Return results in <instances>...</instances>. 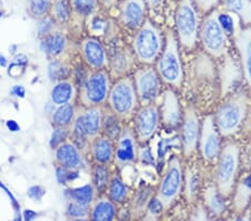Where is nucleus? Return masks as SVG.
Here are the masks:
<instances>
[{
  "mask_svg": "<svg viewBox=\"0 0 251 221\" xmlns=\"http://www.w3.org/2000/svg\"><path fill=\"white\" fill-rule=\"evenodd\" d=\"M249 98L244 91L236 92L218 108L214 122L222 136H231L240 130L248 113Z\"/></svg>",
  "mask_w": 251,
  "mask_h": 221,
  "instance_id": "f257e3e1",
  "label": "nucleus"
},
{
  "mask_svg": "<svg viewBox=\"0 0 251 221\" xmlns=\"http://www.w3.org/2000/svg\"><path fill=\"white\" fill-rule=\"evenodd\" d=\"M156 71L161 80L170 86L179 88L183 82V67L179 53L177 38L173 31L168 30L165 34V45L157 58Z\"/></svg>",
  "mask_w": 251,
  "mask_h": 221,
  "instance_id": "f03ea898",
  "label": "nucleus"
},
{
  "mask_svg": "<svg viewBox=\"0 0 251 221\" xmlns=\"http://www.w3.org/2000/svg\"><path fill=\"white\" fill-rule=\"evenodd\" d=\"M163 49L161 31L150 19L142 25L133 39V51L136 59L145 65L156 62Z\"/></svg>",
  "mask_w": 251,
  "mask_h": 221,
  "instance_id": "7ed1b4c3",
  "label": "nucleus"
},
{
  "mask_svg": "<svg viewBox=\"0 0 251 221\" xmlns=\"http://www.w3.org/2000/svg\"><path fill=\"white\" fill-rule=\"evenodd\" d=\"M108 105L117 119L129 120L135 114L139 105L134 80L122 77L111 87L107 98Z\"/></svg>",
  "mask_w": 251,
  "mask_h": 221,
  "instance_id": "20e7f679",
  "label": "nucleus"
},
{
  "mask_svg": "<svg viewBox=\"0 0 251 221\" xmlns=\"http://www.w3.org/2000/svg\"><path fill=\"white\" fill-rule=\"evenodd\" d=\"M176 26L181 45L188 50L193 49L200 31L199 14L193 0H180L177 3Z\"/></svg>",
  "mask_w": 251,
  "mask_h": 221,
  "instance_id": "39448f33",
  "label": "nucleus"
},
{
  "mask_svg": "<svg viewBox=\"0 0 251 221\" xmlns=\"http://www.w3.org/2000/svg\"><path fill=\"white\" fill-rule=\"evenodd\" d=\"M240 151L236 143L229 142L221 148L218 166L214 173L216 186L225 196L232 194L239 171Z\"/></svg>",
  "mask_w": 251,
  "mask_h": 221,
  "instance_id": "423d86ee",
  "label": "nucleus"
},
{
  "mask_svg": "<svg viewBox=\"0 0 251 221\" xmlns=\"http://www.w3.org/2000/svg\"><path fill=\"white\" fill-rule=\"evenodd\" d=\"M200 38L204 50L214 57H222L228 51V37L221 27L217 8L204 18L200 27Z\"/></svg>",
  "mask_w": 251,
  "mask_h": 221,
  "instance_id": "0eeeda50",
  "label": "nucleus"
},
{
  "mask_svg": "<svg viewBox=\"0 0 251 221\" xmlns=\"http://www.w3.org/2000/svg\"><path fill=\"white\" fill-rule=\"evenodd\" d=\"M182 187H183V170H182L181 161L177 156H173L170 159L168 167L162 175L155 198L161 201L165 209H168L180 196Z\"/></svg>",
  "mask_w": 251,
  "mask_h": 221,
  "instance_id": "6e6552de",
  "label": "nucleus"
},
{
  "mask_svg": "<svg viewBox=\"0 0 251 221\" xmlns=\"http://www.w3.org/2000/svg\"><path fill=\"white\" fill-rule=\"evenodd\" d=\"M103 116L100 106L86 107L83 112L76 114L72 123V131L76 144L80 141L79 148L84 147L87 141H92L100 135L102 130Z\"/></svg>",
  "mask_w": 251,
  "mask_h": 221,
  "instance_id": "1a4fd4ad",
  "label": "nucleus"
},
{
  "mask_svg": "<svg viewBox=\"0 0 251 221\" xmlns=\"http://www.w3.org/2000/svg\"><path fill=\"white\" fill-rule=\"evenodd\" d=\"M111 91L110 76L105 70H97L90 75L80 88V100L85 107L100 106L107 102Z\"/></svg>",
  "mask_w": 251,
  "mask_h": 221,
  "instance_id": "9d476101",
  "label": "nucleus"
},
{
  "mask_svg": "<svg viewBox=\"0 0 251 221\" xmlns=\"http://www.w3.org/2000/svg\"><path fill=\"white\" fill-rule=\"evenodd\" d=\"M135 91L142 105L154 103L161 92V78L153 67L140 68L134 75Z\"/></svg>",
  "mask_w": 251,
  "mask_h": 221,
  "instance_id": "9b49d317",
  "label": "nucleus"
},
{
  "mask_svg": "<svg viewBox=\"0 0 251 221\" xmlns=\"http://www.w3.org/2000/svg\"><path fill=\"white\" fill-rule=\"evenodd\" d=\"M160 123V110L154 103L142 105L140 110L137 111L134 123V132L139 142H149L159 130Z\"/></svg>",
  "mask_w": 251,
  "mask_h": 221,
  "instance_id": "f8f14e48",
  "label": "nucleus"
},
{
  "mask_svg": "<svg viewBox=\"0 0 251 221\" xmlns=\"http://www.w3.org/2000/svg\"><path fill=\"white\" fill-rule=\"evenodd\" d=\"M199 144L202 158L208 162H216L221 152V143L214 116H206L202 122Z\"/></svg>",
  "mask_w": 251,
  "mask_h": 221,
  "instance_id": "ddd939ff",
  "label": "nucleus"
},
{
  "mask_svg": "<svg viewBox=\"0 0 251 221\" xmlns=\"http://www.w3.org/2000/svg\"><path fill=\"white\" fill-rule=\"evenodd\" d=\"M136 140L135 132L129 126L123 127L117 136L114 162L121 170L135 163L137 156H139Z\"/></svg>",
  "mask_w": 251,
  "mask_h": 221,
  "instance_id": "4468645a",
  "label": "nucleus"
},
{
  "mask_svg": "<svg viewBox=\"0 0 251 221\" xmlns=\"http://www.w3.org/2000/svg\"><path fill=\"white\" fill-rule=\"evenodd\" d=\"M200 122L197 112L192 106H188L184 111L181 130L182 150L187 158L196 152L200 139Z\"/></svg>",
  "mask_w": 251,
  "mask_h": 221,
  "instance_id": "2eb2a0df",
  "label": "nucleus"
},
{
  "mask_svg": "<svg viewBox=\"0 0 251 221\" xmlns=\"http://www.w3.org/2000/svg\"><path fill=\"white\" fill-rule=\"evenodd\" d=\"M147 8L145 0H123L119 6L120 23L128 29H139L147 20Z\"/></svg>",
  "mask_w": 251,
  "mask_h": 221,
  "instance_id": "dca6fc26",
  "label": "nucleus"
},
{
  "mask_svg": "<svg viewBox=\"0 0 251 221\" xmlns=\"http://www.w3.org/2000/svg\"><path fill=\"white\" fill-rule=\"evenodd\" d=\"M55 160L64 170H78L84 167V158L80 148L73 141H64L55 147Z\"/></svg>",
  "mask_w": 251,
  "mask_h": 221,
  "instance_id": "f3484780",
  "label": "nucleus"
},
{
  "mask_svg": "<svg viewBox=\"0 0 251 221\" xmlns=\"http://www.w3.org/2000/svg\"><path fill=\"white\" fill-rule=\"evenodd\" d=\"M161 122L168 128H176L180 125L182 119V112L179 98L176 94L169 88L162 94L161 106L159 107Z\"/></svg>",
  "mask_w": 251,
  "mask_h": 221,
  "instance_id": "a211bd4d",
  "label": "nucleus"
},
{
  "mask_svg": "<svg viewBox=\"0 0 251 221\" xmlns=\"http://www.w3.org/2000/svg\"><path fill=\"white\" fill-rule=\"evenodd\" d=\"M80 53L84 62L93 70H105L108 66L107 53L99 39H84L80 45Z\"/></svg>",
  "mask_w": 251,
  "mask_h": 221,
  "instance_id": "6ab92c4d",
  "label": "nucleus"
},
{
  "mask_svg": "<svg viewBox=\"0 0 251 221\" xmlns=\"http://www.w3.org/2000/svg\"><path fill=\"white\" fill-rule=\"evenodd\" d=\"M233 39L239 54H240L244 76L251 93V26H246L245 28L241 27V29L238 31Z\"/></svg>",
  "mask_w": 251,
  "mask_h": 221,
  "instance_id": "aec40b11",
  "label": "nucleus"
},
{
  "mask_svg": "<svg viewBox=\"0 0 251 221\" xmlns=\"http://www.w3.org/2000/svg\"><path fill=\"white\" fill-rule=\"evenodd\" d=\"M91 152L93 159L99 164H108L114 161L115 147L110 138L97 136L92 141Z\"/></svg>",
  "mask_w": 251,
  "mask_h": 221,
  "instance_id": "412c9836",
  "label": "nucleus"
},
{
  "mask_svg": "<svg viewBox=\"0 0 251 221\" xmlns=\"http://www.w3.org/2000/svg\"><path fill=\"white\" fill-rule=\"evenodd\" d=\"M240 67L231 57H226L221 70L222 95L226 96L237 86L238 82L240 80Z\"/></svg>",
  "mask_w": 251,
  "mask_h": 221,
  "instance_id": "4be33fe9",
  "label": "nucleus"
},
{
  "mask_svg": "<svg viewBox=\"0 0 251 221\" xmlns=\"http://www.w3.org/2000/svg\"><path fill=\"white\" fill-rule=\"evenodd\" d=\"M204 206L208 209L210 215L213 217H221L226 211V196L221 194L216 184H210L205 189Z\"/></svg>",
  "mask_w": 251,
  "mask_h": 221,
  "instance_id": "5701e85b",
  "label": "nucleus"
},
{
  "mask_svg": "<svg viewBox=\"0 0 251 221\" xmlns=\"http://www.w3.org/2000/svg\"><path fill=\"white\" fill-rule=\"evenodd\" d=\"M116 208L115 202L110 198L102 196L97 199L91 208L90 217L95 221H111L115 218Z\"/></svg>",
  "mask_w": 251,
  "mask_h": 221,
  "instance_id": "b1692460",
  "label": "nucleus"
},
{
  "mask_svg": "<svg viewBox=\"0 0 251 221\" xmlns=\"http://www.w3.org/2000/svg\"><path fill=\"white\" fill-rule=\"evenodd\" d=\"M75 87L70 80L62 79L58 80L51 88L50 98L55 106L64 105V104L72 103L75 98Z\"/></svg>",
  "mask_w": 251,
  "mask_h": 221,
  "instance_id": "393cba45",
  "label": "nucleus"
},
{
  "mask_svg": "<svg viewBox=\"0 0 251 221\" xmlns=\"http://www.w3.org/2000/svg\"><path fill=\"white\" fill-rule=\"evenodd\" d=\"M251 200V173L247 174L238 184L233 196V209L237 214L244 212Z\"/></svg>",
  "mask_w": 251,
  "mask_h": 221,
  "instance_id": "a878e982",
  "label": "nucleus"
},
{
  "mask_svg": "<svg viewBox=\"0 0 251 221\" xmlns=\"http://www.w3.org/2000/svg\"><path fill=\"white\" fill-rule=\"evenodd\" d=\"M221 7L239 16L246 26H251V0H220Z\"/></svg>",
  "mask_w": 251,
  "mask_h": 221,
  "instance_id": "bb28decb",
  "label": "nucleus"
},
{
  "mask_svg": "<svg viewBox=\"0 0 251 221\" xmlns=\"http://www.w3.org/2000/svg\"><path fill=\"white\" fill-rule=\"evenodd\" d=\"M217 15L218 19L221 27L224 28L226 34L229 37H234L239 30L241 29V19L239 16L231 11L224 9V8H217Z\"/></svg>",
  "mask_w": 251,
  "mask_h": 221,
  "instance_id": "cd10ccee",
  "label": "nucleus"
},
{
  "mask_svg": "<svg viewBox=\"0 0 251 221\" xmlns=\"http://www.w3.org/2000/svg\"><path fill=\"white\" fill-rule=\"evenodd\" d=\"M202 183L201 173L197 167L188 168L185 172V196L188 202H194L199 195Z\"/></svg>",
  "mask_w": 251,
  "mask_h": 221,
  "instance_id": "c85d7f7f",
  "label": "nucleus"
},
{
  "mask_svg": "<svg viewBox=\"0 0 251 221\" xmlns=\"http://www.w3.org/2000/svg\"><path fill=\"white\" fill-rule=\"evenodd\" d=\"M75 116V106L72 103H67L57 106L51 115V122L56 127H67L73 123Z\"/></svg>",
  "mask_w": 251,
  "mask_h": 221,
  "instance_id": "c756f323",
  "label": "nucleus"
},
{
  "mask_svg": "<svg viewBox=\"0 0 251 221\" xmlns=\"http://www.w3.org/2000/svg\"><path fill=\"white\" fill-rule=\"evenodd\" d=\"M108 196L115 203H123L127 199L128 188L124 181L115 175L111 178L110 183L107 186Z\"/></svg>",
  "mask_w": 251,
  "mask_h": 221,
  "instance_id": "7c9ffc66",
  "label": "nucleus"
},
{
  "mask_svg": "<svg viewBox=\"0 0 251 221\" xmlns=\"http://www.w3.org/2000/svg\"><path fill=\"white\" fill-rule=\"evenodd\" d=\"M50 13L58 24H66L73 14L70 0H52Z\"/></svg>",
  "mask_w": 251,
  "mask_h": 221,
  "instance_id": "2f4dec72",
  "label": "nucleus"
},
{
  "mask_svg": "<svg viewBox=\"0 0 251 221\" xmlns=\"http://www.w3.org/2000/svg\"><path fill=\"white\" fill-rule=\"evenodd\" d=\"M94 192L95 187L93 184H86L82 188L73 189L70 192V198L73 202L90 207L94 200Z\"/></svg>",
  "mask_w": 251,
  "mask_h": 221,
  "instance_id": "473e14b6",
  "label": "nucleus"
},
{
  "mask_svg": "<svg viewBox=\"0 0 251 221\" xmlns=\"http://www.w3.org/2000/svg\"><path fill=\"white\" fill-rule=\"evenodd\" d=\"M110 180V170H108L107 164H97L93 170V186L96 190L104 191L105 189H107Z\"/></svg>",
  "mask_w": 251,
  "mask_h": 221,
  "instance_id": "72a5a7b5",
  "label": "nucleus"
},
{
  "mask_svg": "<svg viewBox=\"0 0 251 221\" xmlns=\"http://www.w3.org/2000/svg\"><path fill=\"white\" fill-rule=\"evenodd\" d=\"M133 63V56L126 50L120 51L112 59V71L116 75L123 76L131 68Z\"/></svg>",
  "mask_w": 251,
  "mask_h": 221,
  "instance_id": "f704fd0d",
  "label": "nucleus"
},
{
  "mask_svg": "<svg viewBox=\"0 0 251 221\" xmlns=\"http://www.w3.org/2000/svg\"><path fill=\"white\" fill-rule=\"evenodd\" d=\"M66 37L60 33H52L46 38L45 47L47 53L52 56H58L63 53L66 48Z\"/></svg>",
  "mask_w": 251,
  "mask_h": 221,
  "instance_id": "c9c22d12",
  "label": "nucleus"
},
{
  "mask_svg": "<svg viewBox=\"0 0 251 221\" xmlns=\"http://www.w3.org/2000/svg\"><path fill=\"white\" fill-rule=\"evenodd\" d=\"M73 13L83 17L92 15L97 9L99 0H70Z\"/></svg>",
  "mask_w": 251,
  "mask_h": 221,
  "instance_id": "e433bc0d",
  "label": "nucleus"
},
{
  "mask_svg": "<svg viewBox=\"0 0 251 221\" xmlns=\"http://www.w3.org/2000/svg\"><path fill=\"white\" fill-rule=\"evenodd\" d=\"M52 0H28V13L34 18H43L50 13Z\"/></svg>",
  "mask_w": 251,
  "mask_h": 221,
  "instance_id": "4c0bfd02",
  "label": "nucleus"
},
{
  "mask_svg": "<svg viewBox=\"0 0 251 221\" xmlns=\"http://www.w3.org/2000/svg\"><path fill=\"white\" fill-rule=\"evenodd\" d=\"M152 196H151V190L150 189H143L141 190L139 194H137L136 198L134 199V202H133L132 206V212L134 216H141L143 215L145 211H147L148 206L151 202Z\"/></svg>",
  "mask_w": 251,
  "mask_h": 221,
  "instance_id": "58836bf2",
  "label": "nucleus"
},
{
  "mask_svg": "<svg viewBox=\"0 0 251 221\" xmlns=\"http://www.w3.org/2000/svg\"><path fill=\"white\" fill-rule=\"evenodd\" d=\"M90 214V207L82 206V204L75 203L71 201L67 207V215L74 219H85Z\"/></svg>",
  "mask_w": 251,
  "mask_h": 221,
  "instance_id": "ea45409f",
  "label": "nucleus"
},
{
  "mask_svg": "<svg viewBox=\"0 0 251 221\" xmlns=\"http://www.w3.org/2000/svg\"><path fill=\"white\" fill-rule=\"evenodd\" d=\"M164 206L161 203L160 200H157L156 198H153L151 200V202L148 206L147 209V215L144 216L145 220H156L159 217L162 215V211L164 210Z\"/></svg>",
  "mask_w": 251,
  "mask_h": 221,
  "instance_id": "a19ab883",
  "label": "nucleus"
},
{
  "mask_svg": "<svg viewBox=\"0 0 251 221\" xmlns=\"http://www.w3.org/2000/svg\"><path fill=\"white\" fill-rule=\"evenodd\" d=\"M193 2L201 13L209 14L211 13L213 9L218 8L220 3V0H193Z\"/></svg>",
  "mask_w": 251,
  "mask_h": 221,
  "instance_id": "79ce46f5",
  "label": "nucleus"
},
{
  "mask_svg": "<svg viewBox=\"0 0 251 221\" xmlns=\"http://www.w3.org/2000/svg\"><path fill=\"white\" fill-rule=\"evenodd\" d=\"M67 138V128L66 127H57V130L54 132L50 144L52 147H57L60 143H63L65 139Z\"/></svg>",
  "mask_w": 251,
  "mask_h": 221,
  "instance_id": "37998d69",
  "label": "nucleus"
},
{
  "mask_svg": "<svg viewBox=\"0 0 251 221\" xmlns=\"http://www.w3.org/2000/svg\"><path fill=\"white\" fill-rule=\"evenodd\" d=\"M50 76L51 79H60V80H62L63 76H65V67H63L57 62L51 63L50 65Z\"/></svg>",
  "mask_w": 251,
  "mask_h": 221,
  "instance_id": "c03bdc74",
  "label": "nucleus"
},
{
  "mask_svg": "<svg viewBox=\"0 0 251 221\" xmlns=\"http://www.w3.org/2000/svg\"><path fill=\"white\" fill-rule=\"evenodd\" d=\"M209 215H210V212L208 211L206 207L200 204V206H198V208L196 209V211L193 212L192 219L193 220H208Z\"/></svg>",
  "mask_w": 251,
  "mask_h": 221,
  "instance_id": "a18cd8bd",
  "label": "nucleus"
},
{
  "mask_svg": "<svg viewBox=\"0 0 251 221\" xmlns=\"http://www.w3.org/2000/svg\"><path fill=\"white\" fill-rule=\"evenodd\" d=\"M137 158H140L142 162L144 163H150V164L153 163V155L151 153V151L149 150V147H145L143 150H141L139 152V156H137Z\"/></svg>",
  "mask_w": 251,
  "mask_h": 221,
  "instance_id": "49530a36",
  "label": "nucleus"
},
{
  "mask_svg": "<svg viewBox=\"0 0 251 221\" xmlns=\"http://www.w3.org/2000/svg\"><path fill=\"white\" fill-rule=\"evenodd\" d=\"M145 2L151 10H159L163 6L164 0H145Z\"/></svg>",
  "mask_w": 251,
  "mask_h": 221,
  "instance_id": "de8ad7c7",
  "label": "nucleus"
},
{
  "mask_svg": "<svg viewBox=\"0 0 251 221\" xmlns=\"http://www.w3.org/2000/svg\"><path fill=\"white\" fill-rule=\"evenodd\" d=\"M117 0H99V2L100 5L104 6L105 8H111L116 3Z\"/></svg>",
  "mask_w": 251,
  "mask_h": 221,
  "instance_id": "09e8293b",
  "label": "nucleus"
},
{
  "mask_svg": "<svg viewBox=\"0 0 251 221\" xmlns=\"http://www.w3.org/2000/svg\"><path fill=\"white\" fill-rule=\"evenodd\" d=\"M250 217H251V206H250Z\"/></svg>",
  "mask_w": 251,
  "mask_h": 221,
  "instance_id": "8fccbe9b",
  "label": "nucleus"
}]
</instances>
